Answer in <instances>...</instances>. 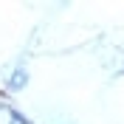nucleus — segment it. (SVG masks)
I'll return each mask as SVG.
<instances>
[{
  "instance_id": "nucleus-2",
  "label": "nucleus",
  "mask_w": 124,
  "mask_h": 124,
  "mask_svg": "<svg viewBox=\"0 0 124 124\" xmlns=\"http://www.w3.org/2000/svg\"><path fill=\"white\" fill-rule=\"evenodd\" d=\"M121 73H124V65H121Z\"/></svg>"
},
{
  "instance_id": "nucleus-1",
  "label": "nucleus",
  "mask_w": 124,
  "mask_h": 124,
  "mask_svg": "<svg viewBox=\"0 0 124 124\" xmlns=\"http://www.w3.org/2000/svg\"><path fill=\"white\" fill-rule=\"evenodd\" d=\"M25 85H28V70H25L23 65H17V68L11 70V76L6 79V90L8 93H20Z\"/></svg>"
}]
</instances>
